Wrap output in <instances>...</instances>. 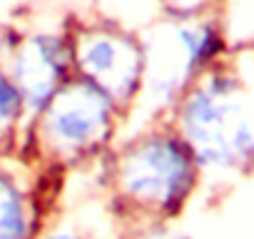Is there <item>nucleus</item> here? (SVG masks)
I'll use <instances>...</instances> for the list:
<instances>
[{
    "instance_id": "obj_8",
    "label": "nucleus",
    "mask_w": 254,
    "mask_h": 239,
    "mask_svg": "<svg viewBox=\"0 0 254 239\" xmlns=\"http://www.w3.org/2000/svg\"><path fill=\"white\" fill-rule=\"evenodd\" d=\"M232 5L237 8V20H229V23H219L222 30H224V38L237 28L242 30L239 33V43H247V45H254V0H232Z\"/></svg>"
},
{
    "instance_id": "obj_3",
    "label": "nucleus",
    "mask_w": 254,
    "mask_h": 239,
    "mask_svg": "<svg viewBox=\"0 0 254 239\" xmlns=\"http://www.w3.org/2000/svg\"><path fill=\"white\" fill-rule=\"evenodd\" d=\"M227 50V38L219 23L199 18H177L145 45L142 90L155 107H177L190 87L214 65Z\"/></svg>"
},
{
    "instance_id": "obj_2",
    "label": "nucleus",
    "mask_w": 254,
    "mask_h": 239,
    "mask_svg": "<svg viewBox=\"0 0 254 239\" xmlns=\"http://www.w3.org/2000/svg\"><path fill=\"white\" fill-rule=\"evenodd\" d=\"M172 125L202 170L254 167V95L222 62L207 70L175 107Z\"/></svg>"
},
{
    "instance_id": "obj_5",
    "label": "nucleus",
    "mask_w": 254,
    "mask_h": 239,
    "mask_svg": "<svg viewBox=\"0 0 254 239\" xmlns=\"http://www.w3.org/2000/svg\"><path fill=\"white\" fill-rule=\"evenodd\" d=\"M70 53L77 77L105 92L120 112L135 102L145 80V45L135 35L107 23H87L72 33Z\"/></svg>"
},
{
    "instance_id": "obj_6",
    "label": "nucleus",
    "mask_w": 254,
    "mask_h": 239,
    "mask_svg": "<svg viewBox=\"0 0 254 239\" xmlns=\"http://www.w3.org/2000/svg\"><path fill=\"white\" fill-rule=\"evenodd\" d=\"M70 40L55 35L30 38L18 58V72L13 80L20 90L23 105L35 112H43L60 92V87L70 80Z\"/></svg>"
},
{
    "instance_id": "obj_12",
    "label": "nucleus",
    "mask_w": 254,
    "mask_h": 239,
    "mask_svg": "<svg viewBox=\"0 0 254 239\" xmlns=\"http://www.w3.org/2000/svg\"><path fill=\"white\" fill-rule=\"evenodd\" d=\"M45 239H95L92 237V232L85 227V229H77V227H63V229H58V232H53L50 237H45Z\"/></svg>"
},
{
    "instance_id": "obj_4",
    "label": "nucleus",
    "mask_w": 254,
    "mask_h": 239,
    "mask_svg": "<svg viewBox=\"0 0 254 239\" xmlns=\"http://www.w3.org/2000/svg\"><path fill=\"white\" fill-rule=\"evenodd\" d=\"M43 115L50 150L65 162H80L102 155L112 142L120 110L95 85L70 77Z\"/></svg>"
},
{
    "instance_id": "obj_9",
    "label": "nucleus",
    "mask_w": 254,
    "mask_h": 239,
    "mask_svg": "<svg viewBox=\"0 0 254 239\" xmlns=\"http://www.w3.org/2000/svg\"><path fill=\"white\" fill-rule=\"evenodd\" d=\"M20 110H23V97L18 85L0 72V125L13 122Z\"/></svg>"
},
{
    "instance_id": "obj_1",
    "label": "nucleus",
    "mask_w": 254,
    "mask_h": 239,
    "mask_svg": "<svg viewBox=\"0 0 254 239\" xmlns=\"http://www.w3.org/2000/svg\"><path fill=\"white\" fill-rule=\"evenodd\" d=\"M199 162L175 127L152 130L127 142L107 172L115 214L147 227H162L190 202Z\"/></svg>"
},
{
    "instance_id": "obj_7",
    "label": "nucleus",
    "mask_w": 254,
    "mask_h": 239,
    "mask_svg": "<svg viewBox=\"0 0 254 239\" xmlns=\"http://www.w3.org/2000/svg\"><path fill=\"white\" fill-rule=\"evenodd\" d=\"M33 214L13 179L0 177V239H30Z\"/></svg>"
},
{
    "instance_id": "obj_10",
    "label": "nucleus",
    "mask_w": 254,
    "mask_h": 239,
    "mask_svg": "<svg viewBox=\"0 0 254 239\" xmlns=\"http://www.w3.org/2000/svg\"><path fill=\"white\" fill-rule=\"evenodd\" d=\"M167 3L177 18H197L199 10L209 5V0H167Z\"/></svg>"
},
{
    "instance_id": "obj_11",
    "label": "nucleus",
    "mask_w": 254,
    "mask_h": 239,
    "mask_svg": "<svg viewBox=\"0 0 254 239\" xmlns=\"http://www.w3.org/2000/svg\"><path fill=\"white\" fill-rule=\"evenodd\" d=\"M137 239H190V237L177 234V232H170L167 224H162V227H147V229H140Z\"/></svg>"
}]
</instances>
